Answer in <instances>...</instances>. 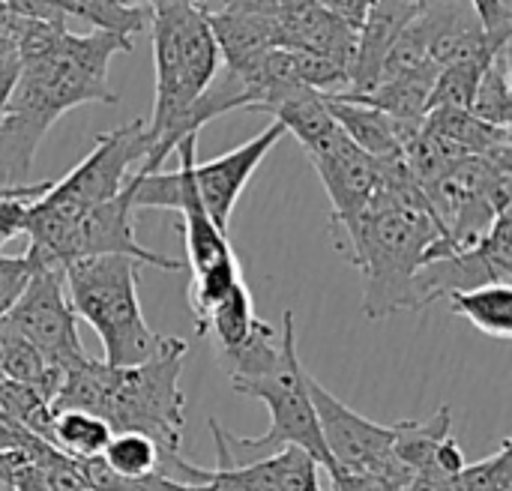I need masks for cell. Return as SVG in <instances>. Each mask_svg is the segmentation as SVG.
Returning <instances> with one entry per match:
<instances>
[{
  "mask_svg": "<svg viewBox=\"0 0 512 491\" xmlns=\"http://www.w3.org/2000/svg\"><path fill=\"white\" fill-rule=\"evenodd\" d=\"M378 162L381 186L372 201L354 219L330 222L336 252L363 276V315L369 321L417 309V270L456 252L402 156Z\"/></svg>",
  "mask_w": 512,
  "mask_h": 491,
  "instance_id": "obj_1",
  "label": "cell"
},
{
  "mask_svg": "<svg viewBox=\"0 0 512 491\" xmlns=\"http://www.w3.org/2000/svg\"><path fill=\"white\" fill-rule=\"evenodd\" d=\"M123 51H132L126 36L66 30L45 57L21 63L12 99L0 114V189L30 183V165L45 132L66 111L87 102L114 105L120 99L108 87V63Z\"/></svg>",
  "mask_w": 512,
  "mask_h": 491,
  "instance_id": "obj_2",
  "label": "cell"
},
{
  "mask_svg": "<svg viewBox=\"0 0 512 491\" xmlns=\"http://www.w3.org/2000/svg\"><path fill=\"white\" fill-rule=\"evenodd\" d=\"M150 147L153 141L147 132V120H132L126 126L96 135L93 150L63 180L51 183L30 204L24 225L30 249L48 255L81 216L117 198L132 177V165H141Z\"/></svg>",
  "mask_w": 512,
  "mask_h": 491,
  "instance_id": "obj_3",
  "label": "cell"
},
{
  "mask_svg": "<svg viewBox=\"0 0 512 491\" xmlns=\"http://www.w3.org/2000/svg\"><path fill=\"white\" fill-rule=\"evenodd\" d=\"M66 297L78 321L99 336L108 366L126 369L150 360L165 336L144 321L138 300V264L123 255L78 258L63 267Z\"/></svg>",
  "mask_w": 512,
  "mask_h": 491,
  "instance_id": "obj_4",
  "label": "cell"
},
{
  "mask_svg": "<svg viewBox=\"0 0 512 491\" xmlns=\"http://www.w3.org/2000/svg\"><path fill=\"white\" fill-rule=\"evenodd\" d=\"M279 345H282L279 348V363L267 375L231 387L234 393L252 396V399H258V402L267 405V411H270V429L264 435H258V438H237L228 429H222L219 420H210V429L222 438L225 453H228L231 462H237L243 453L261 459V456L276 453L282 447H297V450L309 453L318 462V468H324L327 474H333V462H330V456L324 450L321 429H318L315 408H312L309 387H306L309 372L303 369L300 354H297L294 312H285L282 315V339H279Z\"/></svg>",
  "mask_w": 512,
  "mask_h": 491,
  "instance_id": "obj_5",
  "label": "cell"
},
{
  "mask_svg": "<svg viewBox=\"0 0 512 491\" xmlns=\"http://www.w3.org/2000/svg\"><path fill=\"white\" fill-rule=\"evenodd\" d=\"M189 345L183 339L165 336L162 348L138 366H108L105 399L99 417L111 432L147 435L162 453H180L183 441V393L180 375Z\"/></svg>",
  "mask_w": 512,
  "mask_h": 491,
  "instance_id": "obj_6",
  "label": "cell"
},
{
  "mask_svg": "<svg viewBox=\"0 0 512 491\" xmlns=\"http://www.w3.org/2000/svg\"><path fill=\"white\" fill-rule=\"evenodd\" d=\"M306 387H309L324 450L333 462V474L378 477L399 491L411 486V474L393 456V426H381L357 414L312 375L306 378Z\"/></svg>",
  "mask_w": 512,
  "mask_h": 491,
  "instance_id": "obj_7",
  "label": "cell"
},
{
  "mask_svg": "<svg viewBox=\"0 0 512 491\" xmlns=\"http://www.w3.org/2000/svg\"><path fill=\"white\" fill-rule=\"evenodd\" d=\"M27 252L33 258L30 279L3 321L9 324L15 336H21L30 348H36L51 366L66 372L84 363L87 351L78 336V318L66 297L63 267L39 258L33 249Z\"/></svg>",
  "mask_w": 512,
  "mask_h": 491,
  "instance_id": "obj_8",
  "label": "cell"
},
{
  "mask_svg": "<svg viewBox=\"0 0 512 491\" xmlns=\"http://www.w3.org/2000/svg\"><path fill=\"white\" fill-rule=\"evenodd\" d=\"M180 165L177 171H156V174H132V207L135 210H177L183 219V243H186V261L189 273H198L222 258H231L234 249L228 243V234L213 225L207 216L198 186H195V150H198V135L183 138L177 147Z\"/></svg>",
  "mask_w": 512,
  "mask_h": 491,
  "instance_id": "obj_9",
  "label": "cell"
},
{
  "mask_svg": "<svg viewBox=\"0 0 512 491\" xmlns=\"http://www.w3.org/2000/svg\"><path fill=\"white\" fill-rule=\"evenodd\" d=\"M495 282H512V210L495 219V225L477 246L456 249L423 264L414 276V303L417 309H426L441 297L447 300L453 294Z\"/></svg>",
  "mask_w": 512,
  "mask_h": 491,
  "instance_id": "obj_10",
  "label": "cell"
},
{
  "mask_svg": "<svg viewBox=\"0 0 512 491\" xmlns=\"http://www.w3.org/2000/svg\"><path fill=\"white\" fill-rule=\"evenodd\" d=\"M132 216H135V207H132V177H129V183L123 186V192L117 198H111V201L93 207L87 216H81L48 255H39V252L36 255L57 267H66L69 261H78V258L123 255V258H132L135 264H147L156 270H183V261L159 255L153 249H144L135 240Z\"/></svg>",
  "mask_w": 512,
  "mask_h": 491,
  "instance_id": "obj_11",
  "label": "cell"
},
{
  "mask_svg": "<svg viewBox=\"0 0 512 491\" xmlns=\"http://www.w3.org/2000/svg\"><path fill=\"white\" fill-rule=\"evenodd\" d=\"M282 138H285V126L273 120L264 132H258L246 144H240V147H234V150H228L210 162H195L192 174H195L201 204L219 231L228 234V225H231V216H234V207H237L243 189L249 186L258 165L267 159V153Z\"/></svg>",
  "mask_w": 512,
  "mask_h": 491,
  "instance_id": "obj_12",
  "label": "cell"
},
{
  "mask_svg": "<svg viewBox=\"0 0 512 491\" xmlns=\"http://www.w3.org/2000/svg\"><path fill=\"white\" fill-rule=\"evenodd\" d=\"M213 441H216L219 462L216 468H207L204 474L219 491H321L318 462L297 447H282L255 462L234 465L216 432H213Z\"/></svg>",
  "mask_w": 512,
  "mask_h": 491,
  "instance_id": "obj_13",
  "label": "cell"
},
{
  "mask_svg": "<svg viewBox=\"0 0 512 491\" xmlns=\"http://www.w3.org/2000/svg\"><path fill=\"white\" fill-rule=\"evenodd\" d=\"M333 204L330 222L354 219L381 186V162L357 150L345 135L324 153L309 156Z\"/></svg>",
  "mask_w": 512,
  "mask_h": 491,
  "instance_id": "obj_14",
  "label": "cell"
},
{
  "mask_svg": "<svg viewBox=\"0 0 512 491\" xmlns=\"http://www.w3.org/2000/svg\"><path fill=\"white\" fill-rule=\"evenodd\" d=\"M207 24L219 45L225 72H243L255 66L270 48L279 45L276 21L264 12L219 9V12H207Z\"/></svg>",
  "mask_w": 512,
  "mask_h": 491,
  "instance_id": "obj_15",
  "label": "cell"
},
{
  "mask_svg": "<svg viewBox=\"0 0 512 491\" xmlns=\"http://www.w3.org/2000/svg\"><path fill=\"white\" fill-rule=\"evenodd\" d=\"M273 120L285 126V132H291L300 147L306 150V156H318L324 150H330L345 132L336 126V120L327 111L324 93H315L309 87H294L288 90L273 108H270Z\"/></svg>",
  "mask_w": 512,
  "mask_h": 491,
  "instance_id": "obj_16",
  "label": "cell"
},
{
  "mask_svg": "<svg viewBox=\"0 0 512 491\" xmlns=\"http://www.w3.org/2000/svg\"><path fill=\"white\" fill-rule=\"evenodd\" d=\"M324 102H327V111L336 120V126L345 132V138L357 150H363L372 159H396V156H402L399 120H393L384 111L369 108L363 102L345 99L339 93L324 96Z\"/></svg>",
  "mask_w": 512,
  "mask_h": 491,
  "instance_id": "obj_17",
  "label": "cell"
},
{
  "mask_svg": "<svg viewBox=\"0 0 512 491\" xmlns=\"http://www.w3.org/2000/svg\"><path fill=\"white\" fill-rule=\"evenodd\" d=\"M453 435V408H438L429 420L393 423V456L414 477L426 474L435 462L438 447Z\"/></svg>",
  "mask_w": 512,
  "mask_h": 491,
  "instance_id": "obj_18",
  "label": "cell"
},
{
  "mask_svg": "<svg viewBox=\"0 0 512 491\" xmlns=\"http://www.w3.org/2000/svg\"><path fill=\"white\" fill-rule=\"evenodd\" d=\"M423 126L444 135L456 147H462L468 156H492L504 147H512L510 129H498L474 117L471 111L456 108H432L423 117Z\"/></svg>",
  "mask_w": 512,
  "mask_h": 491,
  "instance_id": "obj_19",
  "label": "cell"
},
{
  "mask_svg": "<svg viewBox=\"0 0 512 491\" xmlns=\"http://www.w3.org/2000/svg\"><path fill=\"white\" fill-rule=\"evenodd\" d=\"M261 327V318L255 315V306H252V294L249 288L240 282L207 318L201 327H195L198 336H210L216 351L219 354H231L237 348H243L255 330Z\"/></svg>",
  "mask_w": 512,
  "mask_h": 491,
  "instance_id": "obj_20",
  "label": "cell"
},
{
  "mask_svg": "<svg viewBox=\"0 0 512 491\" xmlns=\"http://www.w3.org/2000/svg\"><path fill=\"white\" fill-rule=\"evenodd\" d=\"M447 300H450V309L468 324H474L480 333L498 342L512 339V285L495 282V285L453 294Z\"/></svg>",
  "mask_w": 512,
  "mask_h": 491,
  "instance_id": "obj_21",
  "label": "cell"
},
{
  "mask_svg": "<svg viewBox=\"0 0 512 491\" xmlns=\"http://www.w3.org/2000/svg\"><path fill=\"white\" fill-rule=\"evenodd\" d=\"M111 435V426L87 411H57L51 417V447L75 462L99 459Z\"/></svg>",
  "mask_w": 512,
  "mask_h": 491,
  "instance_id": "obj_22",
  "label": "cell"
},
{
  "mask_svg": "<svg viewBox=\"0 0 512 491\" xmlns=\"http://www.w3.org/2000/svg\"><path fill=\"white\" fill-rule=\"evenodd\" d=\"M54 6L63 15H75V18L90 21L93 30L117 33L126 39H135L150 24L147 9H135L123 0H54Z\"/></svg>",
  "mask_w": 512,
  "mask_h": 491,
  "instance_id": "obj_23",
  "label": "cell"
},
{
  "mask_svg": "<svg viewBox=\"0 0 512 491\" xmlns=\"http://www.w3.org/2000/svg\"><path fill=\"white\" fill-rule=\"evenodd\" d=\"M510 57H507V48H501L492 63L483 69L480 75V84L474 90V99H471V114L480 117L483 123L489 126H498V129H510L512 120V90H510Z\"/></svg>",
  "mask_w": 512,
  "mask_h": 491,
  "instance_id": "obj_24",
  "label": "cell"
},
{
  "mask_svg": "<svg viewBox=\"0 0 512 491\" xmlns=\"http://www.w3.org/2000/svg\"><path fill=\"white\" fill-rule=\"evenodd\" d=\"M159 456L162 450L138 432H114L108 447L102 450V462L111 474L129 483H141L159 471Z\"/></svg>",
  "mask_w": 512,
  "mask_h": 491,
  "instance_id": "obj_25",
  "label": "cell"
},
{
  "mask_svg": "<svg viewBox=\"0 0 512 491\" xmlns=\"http://www.w3.org/2000/svg\"><path fill=\"white\" fill-rule=\"evenodd\" d=\"M243 282L240 276V261L237 255L231 258H222L198 273H192L189 279V309H192V318H195V327L204 324V318Z\"/></svg>",
  "mask_w": 512,
  "mask_h": 491,
  "instance_id": "obj_26",
  "label": "cell"
},
{
  "mask_svg": "<svg viewBox=\"0 0 512 491\" xmlns=\"http://www.w3.org/2000/svg\"><path fill=\"white\" fill-rule=\"evenodd\" d=\"M495 57V54H492ZM492 57H480V60H465V63H453L438 69L435 84H432V96H429V111L432 108H456V111H468L474 90L480 84L483 69L492 63Z\"/></svg>",
  "mask_w": 512,
  "mask_h": 491,
  "instance_id": "obj_27",
  "label": "cell"
},
{
  "mask_svg": "<svg viewBox=\"0 0 512 491\" xmlns=\"http://www.w3.org/2000/svg\"><path fill=\"white\" fill-rule=\"evenodd\" d=\"M450 491H512V441H501L498 453L477 462L465 465L453 480Z\"/></svg>",
  "mask_w": 512,
  "mask_h": 491,
  "instance_id": "obj_28",
  "label": "cell"
},
{
  "mask_svg": "<svg viewBox=\"0 0 512 491\" xmlns=\"http://www.w3.org/2000/svg\"><path fill=\"white\" fill-rule=\"evenodd\" d=\"M51 183H24V186H6L0 189V255L9 240L24 234L27 210L30 204L48 189Z\"/></svg>",
  "mask_w": 512,
  "mask_h": 491,
  "instance_id": "obj_29",
  "label": "cell"
},
{
  "mask_svg": "<svg viewBox=\"0 0 512 491\" xmlns=\"http://www.w3.org/2000/svg\"><path fill=\"white\" fill-rule=\"evenodd\" d=\"M30 270H33V258L27 249L21 255H12V258L0 255V318H6V312L18 300L21 288L30 279Z\"/></svg>",
  "mask_w": 512,
  "mask_h": 491,
  "instance_id": "obj_30",
  "label": "cell"
},
{
  "mask_svg": "<svg viewBox=\"0 0 512 491\" xmlns=\"http://www.w3.org/2000/svg\"><path fill=\"white\" fill-rule=\"evenodd\" d=\"M318 3H321L333 18H339L348 30H354V33L363 30L369 12H372V6H375V0H318Z\"/></svg>",
  "mask_w": 512,
  "mask_h": 491,
  "instance_id": "obj_31",
  "label": "cell"
},
{
  "mask_svg": "<svg viewBox=\"0 0 512 491\" xmlns=\"http://www.w3.org/2000/svg\"><path fill=\"white\" fill-rule=\"evenodd\" d=\"M330 480H333V491H399L378 477H363V474H333Z\"/></svg>",
  "mask_w": 512,
  "mask_h": 491,
  "instance_id": "obj_32",
  "label": "cell"
},
{
  "mask_svg": "<svg viewBox=\"0 0 512 491\" xmlns=\"http://www.w3.org/2000/svg\"><path fill=\"white\" fill-rule=\"evenodd\" d=\"M18 69H21V63H18L15 51L0 57V114L6 111V105L12 99V90H15V81H18Z\"/></svg>",
  "mask_w": 512,
  "mask_h": 491,
  "instance_id": "obj_33",
  "label": "cell"
},
{
  "mask_svg": "<svg viewBox=\"0 0 512 491\" xmlns=\"http://www.w3.org/2000/svg\"><path fill=\"white\" fill-rule=\"evenodd\" d=\"M6 54H12V42L6 36H0V57H6Z\"/></svg>",
  "mask_w": 512,
  "mask_h": 491,
  "instance_id": "obj_34",
  "label": "cell"
}]
</instances>
